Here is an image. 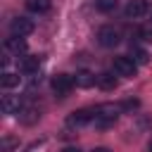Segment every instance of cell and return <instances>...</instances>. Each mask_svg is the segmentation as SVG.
Instances as JSON below:
<instances>
[{
    "mask_svg": "<svg viewBox=\"0 0 152 152\" xmlns=\"http://www.w3.org/2000/svg\"><path fill=\"white\" fill-rule=\"evenodd\" d=\"M119 112H121V107L119 104H100V107H95V121L100 124V126H107V124H114L116 121V116H119Z\"/></svg>",
    "mask_w": 152,
    "mask_h": 152,
    "instance_id": "obj_1",
    "label": "cell"
},
{
    "mask_svg": "<svg viewBox=\"0 0 152 152\" xmlns=\"http://www.w3.org/2000/svg\"><path fill=\"white\" fill-rule=\"evenodd\" d=\"M114 71H116V76L133 78L135 71H138V64H135L133 57H116V59H114Z\"/></svg>",
    "mask_w": 152,
    "mask_h": 152,
    "instance_id": "obj_2",
    "label": "cell"
},
{
    "mask_svg": "<svg viewBox=\"0 0 152 152\" xmlns=\"http://www.w3.org/2000/svg\"><path fill=\"white\" fill-rule=\"evenodd\" d=\"M119 40H121V36H119V28H114V26H102L97 31V43L102 48H114V45H119Z\"/></svg>",
    "mask_w": 152,
    "mask_h": 152,
    "instance_id": "obj_3",
    "label": "cell"
},
{
    "mask_svg": "<svg viewBox=\"0 0 152 152\" xmlns=\"http://www.w3.org/2000/svg\"><path fill=\"white\" fill-rule=\"evenodd\" d=\"M74 86H76V83H74V78H71V76H66V74H57V76H52V90H55L59 97L69 95V90H71Z\"/></svg>",
    "mask_w": 152,
    "mask_h": 152,
    "instance_id": "obj_4",
    "label": "cell"
},
{
    "mask_svg": "<svg viewBox=\"0 0 152 152\" xmlns=\"http://www.w3.org/2000/svg\"><path fill=\"white\" fill-rule=\"evenodd\" d=\"M95 121V109H78L69 116V126H86V124H93Z\"/></svg>",
    "mask_w": 152,
    "mask_h": 152,
    "instance_id": "obj_5",
    "label": "cell"
},
{
    "mask_svg": "<svg viewBox=\"0 0 152 152\" xmlns=\"http://www.w3.org/2000/svg\"><path fill=\"white\" fill-rule=\"evenodd\" d=\"M10 28H12V36H28L31 31H33V21L31 19H26V17H17L12 24H10Z\"/></svg>",
    "mask_w": 152,
    "mask_h": 152,
    "instance_id": "obj_6",
    "label": "cell"
},
{
    "mask_svg": "<svg viewBox=\"0 0 152 152\" xmlns=\"http://www.w3.org/2000/svg\"><path fill=\"white\" fill-rule=\"evenodd\" d=\"M145 14H147V2H145V0H128V5H126V17L140 19V17H145Z\"/></svg>",
    "mask_w": 152,
    "mask_h": 152,
    "instance_id": "obj_7",
    "label": "cell"
},
{
    "mask_svg": "<svg viewBox=\"0 0 152 152\" xmlns=\"http://www.w3.org/2000/svg\"><path fill=\"white\" fill-rule=\"evenodd\" d=\"M74 83H76L78 88H93V86L97 83V76H95L93 71L83 69V71H76V76H74Z\"/></svg>",
    "mask_w": 152,
    "mask_h": 152,
    "instance_id": "obj_8",
    "label": "cell"
},
{
    "mask_svg": "<svg viewBox=\"0 0 152 152\" xmlns=\"http://www.w3.org/2000/svg\"><path fill=\"white\" fill-rule=\"evenodd\" d=\"M38 66H40V57H24L19 62V71H24V74H36Z\"/></svg>",
    "mask_w": 152,
    "mask_h": 152,
    "instance_id": "obj_9",
    "label": "cell"
},
{
    "mask_svg": "<svg viewBox=\"0 0 152 152\" xmlns=\"http://www.w3.org/2000/svg\"><path fill=\"white\" fill-rule=\"evenodd\" d=\"M97 86L102 90H114L116 88V76L109 74V71H102V74H97Z\"/></svg>",
    "mask_w": 152,
    "mask_h": 152,
    "instance_id": "obj_10",
    "label": "cell"
},
{
    "mask_svg": "<svg viewBox=\"0 0 152 152\" xmlns=\"http://www.w3.org/2000/svg\"><path fill=\"white\" fill-rule=\"evenodd\" d=\"M5 48H7L10 52H17V55H19V52L26 50V40H24L21 36H12V38L5 40Z\"/></svg>",
    "mask_w": 152,
    "mask_h": 152,
    "instance_id": "obj_11",
    "label": "cell"
},
{
    "mask_svg": "<svg viewBox=\"0 0 152 152\" xmlns=\"http://www.w3.org/2000/svg\"><path fill=\"white\" fill-rule=\"evenodd\" d=\"M17 114H19V121H21V124H33V121L40 116L38 109H33V107H21Z\"/></svg>",
    "mask_w": 152,
    "mask_h": 152,
    "instance_id": "obj_12",
    "label": "cell"
},
{
    "mask_svg": "<svg viewBox=\"0 0 152 152\" xmlns=\"http://www.w3.org/2000/svg\"><path fill=\"white\" fill-rule=\"evenodd\" d=\"M50 0H26V10H31V12H36V14H43V12H48L50 10Z\"/></svg>",
    "mask_w": 152,
    "mask_h": 152,
    "instance_id": "obj_13",
    "label": "cell"
},
{
    "mask_svg": "<svg viewBox=\"0 0 152 152\" xmlns=\"http://www.w3.org/2000/svg\"><path fill=\"white\" fill-rule=\"evenodd\" d=\"M2 109L7 112V114H12V112H19L21 109V102H19V97H2Z\"/></svg>",
    "mask_w": 152,
    "mask_h": 152,
    "instance_id": "obj_14",
    "label": "cell"
},
{
    "mask_svg": "<svg viewBox=\"0 0 152 152\" xmlns=\"http://www.w3.org/2000/svg\"><path fill=\"white\" fill-rule=\"evenodd\" d=\"M0 86H2V88H14V86H19V74H2Z\"/></svg>",
    "mask_w": 152,
    "mask_h": 152,
    "instance_id": "obj_15",
    "label": "cell"
},
{
    "mask_svg": "<svg viewBox=\"0 0 152 152\" xmlns=\"http://www.w3.org/2000/svg\"><path fill=\"white\" fill-rule=\"evenodd\" d=\"M95 5H97V10H100V12H112V10H116L119 0H97Z\"/></svg>",
    "mask_w": 152,
    "mask_h": 152,
    "instance_id": "obj_16",
    "label": "cell"
},
{
    "mask_svg": "<svg viewBox=\"0 0 152 152\" xmlns=\"http://www.w3.org/2000/svg\"><path fill=\"white\" fill-rule=\"evenodd\" d=\"M133 59H135V64H147V52L145 50H140V48H133Z\"/></svg>",
    "mask_w": 152,
    "mask_h": 152,
    "instance_id": "obj_17",
    "label": "cell"
},
{
    "mask_svg": "<svg viewBox=\"0 0 152 152\" xmlns=\"http://www.w3.org/2000/svg\"><path fill=\"white\" fill-rule=\"evenodd\" d=\"M140 38L147 40V43H152V26H142L140 28Z\"/></svg>",
    "mask_w": 152,
    "mask_h": 152,
    "instance_id": "obj_18",
    "label": "cell"
},
{
    "mask_svg": "<svg viewBox=\"0 0 152 152\" xmlns=\"http://www.w3.org/2000/svg\"><path fill=\"white\" fill-rule=\"evenodd\" d=\"M14 145H17V140H14V138H5V140H2V150H5V152H10Z\"/></svg>",
    "mask_w": 152,
    "mask_h": 152,
    "instance_id": "obj_19",
    "label": "cell"
},
{
    "mask_svg": "<svg viewBox=\"0 0 152 152\" xmlns=\"http://www.w3.org/2000/svg\"><path fill=\"white\" fill-rule=\"evenodd\" d=\"M93 152H112V150H109V147H95Z\"/></svg>",
    "mask_w": 152,
    "mask_h": 152,
    "instance_id": "obj_20",
    "label": "cell"
},
{
    "mask_svg": "<svg viewBox=\"0 0 152 152\" xmlns=\"http://www.w3.org/2000/svg\"><path fill=\"white\" fill-rule=\"evenodd\" d=\"M62 152H81V150H78V147H64Z\"/></svg>",
    "mask_w": 152,
    "mask_h": 152,
    "instance_id": "obj_21",
    "label": "cell"
},
{
    "mask_svg": "<svg viewBox=\"0 0 152 152\" xmlns=\"http://www.w3.org/2000/svg\"><path fill=\"white\" fill-rule=\"evenodd\" d=\"M147 150H150V152H152V140H150V142H147Z\"/></svg>",
    "mask_w": 152,
    "mask_h": 152,
    "instance_id": "obj_22",
    "label": "cell"
}]
</instances>
